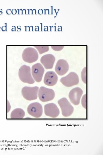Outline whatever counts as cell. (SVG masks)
I'll use <instances>...</instances> for the list:
<instances>
[{
	"mask_svg": "<svg viewBox=\"0 0 103 155\" xmlns=\"http://www.w3.org/2000/svg\"><path fill=\"white\" fill-rule=\"evenodd\" d=\"M34 47L38 50L40 55L48 52L49 47L48 46H34Z\"/></svg>",
	"mask_w": 103,
	"mask_h": 155,
	"instance_id": "cell-15",
	"label": "cell"
},
{
	"mask_svg": "<svg viewBox=\"0 0 103 155\" xmlns=\"http://www.w3.org/2000/svg\"><path fill=\"white\" fill-rule=\"evenodd\" d=\"M38 95L40 100L43 102H47L52 100L55 96V93L53 90L44 86L40 88Z\"/></svg>",
	"mask_w": 103,
	"mask_h": 155,
	"instance_id": "cell-3",
	"label": "cell"
},
{
	"mask_svg": "<svg viewBox=\"0 0 103 155\" xmlns=\"http://www.w3.org/2000/svg\"><path fill=\"white\" fill-rule=\"evenodd\" d=\"M64 46H51L52 49L53 50L56 51H61L64 48Z\"/></svg>",
	"mask_w": 103,
	"mask_h": 155,
	"instance_id": "cell-18",
	"label": "cell"
},
{
	"mask_svg": "<svg viewBox=\"0 0 103 155\" xmlns=\"http://www.w3.org/2000/svg\"><path fill=\"white\" fill-rule=\"evenodd\" d=\"M6 13L7 14L10 15L11 14V10L10 9H7L6 11Z\"/></svg>",
	"mask_w": 103,
	"mask_h": 155,
	"instance_id": "cell-23",
	"label": "cell"
},
{
	"mask_svg": "<svg viewBox=\"0 0 103 155\" xmlns=\"http://www.w3.org/2000/svg\"><path fill=\"white\" fill-rule=\"evenodd\" d=\"M45 70L43 66L39 63L36 64L32 66L31 73L34 80L38 83L42 81Z\"/></svg>",
	"mask_w": 103,
	"mask_h": 155,
	"instance_id": "cell-8",
	"label": "cell"
},
{
	"mask_svg": "<svg viewBox=\"0 0 103 155\" xmlns=\"http://www.w3.org/2000/svg\"><path fill=\"white\" fill-rule=\"evenodd\" d=\"M20 27H21V26H18V27H17V29H18L17 30V31H21V28H20Z\"/></svg>",
	"mask_w": 103,
	"mask_h": 155,
	"instance_id": "cell-26",
	"label": "cell"
},
{
	"mask_svg": "<svg viewBox=\"0 0 103 155\" xmlns=\"http://www.w3.org/2000/svg\"><path fill=\"white\" fill-rule=\"evenodd\" d=\"M81 103H82V105L83 108L86 109L87 107V94H85L82 97Z\"/></svg>",
	"mask_w": 103,
	"mask_h": 155,
	"instance_id": "cell-17",
	"label": "cell"
},
{
	"mask_svg": "<svg viewBox=\"0 0 103 155\" xmlns=\"http://www.w3.org/2000/svg\"><path fill=\"white\" fill-rule=\"evenodd\" d=\"M87 67H85L82 69L81 72V77L82 80L84 84H86L87 82Z\"/></svg>",
	"mask_w": 103,
	"mask_h": 155,
	"instance_id": "cell-16",
	"label": "cell"
},
{
	"mask_svg": "<svg viewBox=\"0 0 103 155\" xmlns=\"http://www.w3.org/2000/svg\"><path fill=\"white\" fill-rule=\"evenodd\" d=\"M27 111L30 115L35 118H39L43 115V107L38 102L32 103L28 106Z\"/></svg>",
	"mask_w": 103,
	"mask_h": 155,
	"instance_id": "cell-7",
	"label": "cell"
},
{
	"mask_svg": "<svg viewBox=\"0 0 103 155\" xmlns=\"http://www.w3.org/2000/svg\"><path fill=\"white\" fill-rule=\"evenodd\" d=\"M2 31H6V26H3L1 28Z\"/></svg>",
	"mask_w": 103,
	"mask_h": 155,
	"instance_id": "cell-22",
	"label": "cell"
},
{
	"mask_svg": "<svg viewBox=\"0 0 103 155\" xmlns=\"http://www.w3.org/2000/svg\"><path fill=\"white\" fill-rule=\"evenodd\" d=\"M11 13L13 15H15L17 14V10L16 9H13L11 11Z\"/></svg>",
	"mask_w": 103,
	"mask_h": 155,
	"instance_id": "cell-21",
	"label": "cell"
},
{
	"mask_svg": "<svg viewBox=\"0 0 103 155\" xmlns=\"http://www.w3.org/2000/svg\"><path fill=\"white\" fill-rule=\"evenodd\" d=\"M25 112L23 109L17 108L13 110L10 114V118L12 119H21L24 117Z\"/></svg>",
	"mask_w": 103,
	"mask_h": 155,
	"instance_id": "cell-14",
	"label": "cell"
},
{
	"mask_svg": "<svg viewBox=\"0 0 103 155\" xmlns=\"http://www.w3.org/2000/svg\"><path fill=\"white\" fill-rule=\"evenodd\" d=\"M55 61V56L51 54L44 55L41 57V63L47 69H52Z\"/></svg>",
	"mask_w": 103,
	"mask_h": 155,
	"instance_id": "cell-12",
	"label": "cell"
},
{
	"mask_svg": "<svg viewBox=\"0 0 103 155\" xmlns=\"http://www.w3.org/2000/svg\"><path fill=\"white\" fill-rule=\"evenodd\" d=\"M60 82L65 86L71 87L79 84V77L75 73L71 72L66 76L61 78Z\"/></svg>",
	"mask_w": 103,
	"mask_h": 155,
	"instance_id": "cell-6",
	"label": "cell"
},
{
	"mask_svg": "<svg viewBox=\"0 0 103 155\" xmlns=\"http://www.w3.org/2000/svg\"><path fill=\"white\" fill-rule=\"evenodd\" d=\"M38 58V53L36 50L33 48H27L23 52L22 59L25 62L32 63L37 61Z\"/></svg>",
	"mask_w": 103,
	"mask_h": 155,
	"instance_id": "cell-2",
	"label": "cell"
},
{
	"mask_svg": "<svg viewBox=\"0 0 103 155\" xmlns=\"http://www.w3.org/2000/svg\"><path fill=\"white\" fill-rule=\"evenodd\" d=\"M38 13L40 14H42L43 13V10L42 9H40L38 11Z\"/></svg>",
	"mask_w": 103,
	"mask_h": 155,
	"instance_id": "cell-24",
	"label": "cell"
},
{
	"mask_svg": "<svg viewBox=\"0 0 103 155\" xmlns=\"http://www.w3.org/2000/svg\"><path fill=\"white\" fill-rule=\"evenodd\" d=\"M69 70V64L66 60L60 59L58 61L55 66V71L58 75H64L68 72Z\"/></svg>",
	"mask_w": 103,
	"mask_h": 155,
	"instance_id": "cell-11",
	"label": "cell"
},
{
	"mask_svg": "<svg viewBox=\"0 0 103 155\" xmlns=\"http://www.w3.org/2000/svg\"><path fill=\"white\" fill-rule=\"evenodd\" d=\"M58 104L64 117H68L72 114L74 111L73 107L66 98L63 97L59 100Z\"/></svg>",
	"mask_w": 103,
	"mask_h": 155,
	"instance_id": "cell-5",
	"label": "cell"
},
{
	"mask_svg": "<svg viewBox=\"0 0 103 155\" xmlns=\"http://www.w3.org/2000/svg\"><path fill=\"white\" fill-rule=\"evenodd\" d=\"M83 93V91L80 87L75 88L71 90L69 95L70 101L75 105H79Z\"/></svg>",
	"mask_w": 103,
	"mask_h": 155,
	"instance_id": "cell-9",
	"label": "cell"
},
{
	"mask_svg": "<svg viewBox=\"0 0 103 155\" xmlns=\"http://www.w3.org/2000/svg\"><path fill=\"white\" fill-rule=\"evenodd\" d=\"M3 13L2 11H0V15L2 14Z\"/></svg>",
	"mask_w": 103,
	"mask_h": 155,
	"instance_id": "cell-27",
	"label": "cell"
},
{
	"mask_svg": "<svg viewBox=\"0 0 103 155\" xmlns=\"http://www.w3.org/2000/svg\"><path fill=\"white\" fill-rule=\"evenodd\" d=\"M18 76L22 82L32 84L35 80L31 75V68L29 66L23 65L20 67L18 71Z\"/></svg>",
	"mask_w": 103,
	"mask_h": 155,
	"instance_id": "cell-1",
	"label": "cell"
},
{
	"mask_svg": "<svg viewBox=\"0 0 103 155\" xmlns=\"http://www.w3.org/2000/svg\"><path fill=\"white\" fill-rule=\"evenodd\" d=\"M39 90L38 86H25L22 89L21 93L24 98L27 100H34L37 98Z\"/></svg>",
	"mask_w": 103,
	"mask_h": 155,
	"instance_id": "cell-4",
	"label": "cell"
},
{
	"mask_svg": "<svg viewBox=\"0 0 103 155\" xmlns=\"http://www.w3.org/2000/svg\"><path fill=\"white\" fill-rule=\"evenodd\" d=\"M1 27H0V31Z\"/></svg>",
	"mask_w": 103,
	"mask_h": 155,
	"instance_id": "cell-28",
	"label": "cell"
},
{
	"mask_svg": "<svg viewBox=\"0 0 103 155\" xmlns=\"http://www.w3.org/2000/svg\"><path fill=\"white\" fill-rule=\"evenodd\" d=\"M44 110L46 115L52 118L57 117L60 113L58 107L53 103L45 105L44 107Z\"/></svg>",
	"mask_w": 103,
	"mask_h": 155,
	"instance_id": "cell-10",
	"label": "cell"
},
{
	"mask_svg": "<svg viewBox=\"0 0 103 155\" xmlns=\"http://www.w3.org/2000/svg\"><path fill=\"white\" fill-rule=\"evenodd\" d=\"M7 112H8L9 111V110H10V108H11V106L10 105V104L9 102L7 101Z\"/></svg>",
	"mask_w": 103,
	"mask_h": 155,
	"instance_id": "cell-20",
	"label": "cell"
},
{
	"mask_svg": "<svg viewBox=\"0 0 103 155\" xmlns=\"http://www.w3.org/2000/svg\"><path fill=\"white\" fill-rule=\"evenodd\" d=\"M12 29H11V31H16V27L15 26H13L12 27Z\"/></svg>",
	"mask_w": 103,
	"mask_h": 155,
	"instance_id": "cell-25",
	"label": "cell"
},
{
	"mask_svg": "<svg viewBox=\"0 0 103 155\" xmlns=\"http://www.w3.org/2000/svg\"><path fill=\"white\" fill-rule=\"evenodd\" d=\"M58 77L53 71H48L46 73L44 79V84L49 86H53L57 84Z\"/></svg>",
	"mask_w": 103,
	"mask_h": 155,
	"instance_id": "cell-13",
	"label": "cell"
},
{
	"mask_svg": "<svg viewBox=\"0 0 103 155\" xmlns=\"http://www.w3.org/2000/svg\"><path fill=\"white\" fill-rule=\"evenodd\" d=\"M24 11H26V9H18V14H26V13H25L24 12Z\"/></svg>",
	"mask_w": 103,
	"mask_h": 155,
	"instance_id": "cell-19",
	"label": "cell"
}]
</instances>
